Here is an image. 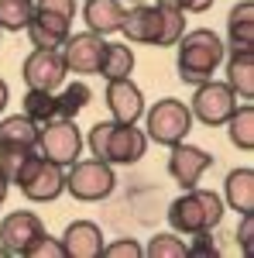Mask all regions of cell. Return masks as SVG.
I'll return each instance as SVG.
<instances>
[{
  "mask_svg": "<svg viewBox=\"0 0 254 258\" xmlns=\"http://www.w3.org/2000/svg\"><path fill=\"white\" fill-rule=\"evenodd\" d=\"M148 258H186V241L176 234H155L144 248Z\"/></svg>",
  "mask_w": 254,
  "mask_h": 258,
  "instance_id": "27",
  "label": "cell"
},
{
  "mask_svg": "<svg viewBox=\"0 0 254 258\" xmlns=\"http://www.w3.org/2000/svg\"><path fill=\"white\" fill-rule=\"evenodd\" d=\"M24 117L35 120V127H48L62 120V107H59V97L52 90H28L24 93Z\"/></svg>",
  "mask_w": 254,
  "mask_h": 258,
  "instance_id": "21",
  "label": "cell"
},
{
  "mask_svg": "<svg viewBox=\"0 0 254 258\" xmlns=\"http://www.w3.org/2000/svg\"><path fill=\"white\" fill-rule=\"evenodd\" d=\"M210 165H213V155H206L203 148L186 145V141L172 145V155H168V176L176 179L182 189H193L196 182H199V176H203Z\"/></svg>",
  "mask_w": 254,
  "mask_h": 258,
  "instance_id": "14",
  "label": "cell"
},
{
  "mask_svg": "<svg viewBox=\"0 0 254 258\" xmlns=\"http://www.w3.org/2000/svg\"><path fill=\"white\" fill-rule=\"evenodd\" d=\"M103 255L107 258H141L144 255V248L137 244L134 238H124V241H114V244H103Z\"/></svg>",
  "mask_w": 254,
  "mask_h": 258,
  "instance_id": "30",
  "label": "cell"
},
{
  "mask_svg": "<svg viewBox=\"0 0 254 258\" xmlns=\"http://www.w3.org/2000/svg\"><path fill=\"white\" fill-rule=\"evenodd\" d=\"M97 73L107 83L110 80H127V76L134 73V52H131V45H114V41H107Z\"/></svg>",
  "mask_w": 254,
  "mask_h": 258,
  "instance_id": "22",
  "label": "cell"
},
{
  "mask_svg": "<svg viewBox=\"0 0 254 258\" xmlns=\"http://www.w3.org/2000/svg\"><path fill=\"white\" fill-rule=\"evenodd\" d=\"M103 35L97 31H82V35H69L62 41V59H65V69L69 73H79V76H93L100 69V55H103Z\"/></svg>",
  "mask_w": 254,
  "mask_h": 258,
  "instance_id": "12",
  "label": "cell"
},
{
  "mask_svg": "<svg viewBox=\"0 0 254 258\" xmlns=\"http://www.w3.org/2000/svg\"><path fill=\"white\" fill-rule=\"evenodd\" d=\"M55 97H59L62 117H76L79 110H86V103L93 100V90L82 80H76V83H69V86H62V93H55Z\"/></svg>",
  "mask_w": 254,
  "mask_h": 258,
  "instance_id": "26",
  "label": "cell"
},
{
  "mask_svg": "<svg viewBox=\"0 0 254 258\" xmlns=\"http://www.w3.org/2000/svg\"><path fill=\"white\" fill-rule=\"evenodd\" d=\"M7 189H11V182L0 176V207H4V200H7Z\"/></svg>",
  "mask_w": 254,
  "mask_h": 258,
  "instance_id": "36",
  "label": "cell"
},
{
  "mask_svg": "<svg viewBox=\"0 0 254 258\" xmlns=\"http://www.w3.org/2000/svg\"><path fill=\"white\" fill-rule=\"evenodd\" d=\"M82 21L97 35H114V31H120V21H124V4L120 0H86Z\"/></svg>",
  "mask_w": 254,
  "mask_h": 258,
  "instance_id": "19",
  "label": "cell"
},
{
  "mask_svg": "<svg viewBox=\"0 0 254 258\" xmlns=\"http://www.w3.org/2000/svg\"><path fill=\"white\" fill-rule=\"evenodd\" d=\"M65 59H62L59 48H35L24 66H21V76L28 83V90H59L62 83H65Z\"/></svg>",
  "mask_w": 254,
  "mask_h": 258,
  "instance_id": "11",
  "label": "cell"
},
{
  "mask_svg": "<svg viewBox=\"0 0 254 258\" xmlns=\"http://www.w3.org/2000/svg\"><path fill=\"white\" fill-rule=\"evenodd\" d=\"M31 152L35 148H7V145H0V176L7 182H14L21 176V169H24V162L31 159Z\"/></svg>",
  "mask_w": 254,
  "mask_h": 258,
  "instance_id": "28",
  "label": "cell"
},
{
  "mask_svg": "<svg viewBox=\"0 0 254 258\" xmlns=\"http://www.w3.org/2000/svg\"><path fill=\"white\" fill-rule=\"evenodd\" d=\"M144 124H148V141L172 148L179 141H186V135L193 131V110L176 97L158 100L151 110H144Z\"/></svg>",
  "mask_w": 254,
  "mask_h": 258,
  "instance_id": "6",
  "label": "cell"
},
{
  "mask_svg": "<svg viewBox=\"0 0 254 258\" xmlns=\"http://www.w3.org/2000/svg\"><path fill=\"white\" fill-rule=\"evenodd\" d=\"M24 255H28V258H65V248H62L59 238H48V231H45V234H41Z\"/></svg>",
  "mask_w": 254,
  "mask_h": 258,
  "instance_id": "29",
  "label": "cell"
},
{
  "mask_svg": "<svg viewBox=\"0 0 254 258\" xmlns=\"http://www.w3.org/2000/svg\"><path fill=\"white\" fill-rule=\"evenodd\" d=\"M223 220V200L216 197L213 189H186L179 200H172L168 207V224L176 234H203V231H213Z\"/></svg>",
  "mask_w": 254,
  "mask_h": 258,
  "instance_id": "4",
  "label": "cell"
},
{
  "mask_svg": "<svg viewBox=\"0 0 254 258\" xmlns=\"http://www.w3.org/2000/svg\"><path fill=\"white\" fill-rule=\"evenodd\" d=\"M103 231L93 220H72L62 234V248L65 258H100L103 255Z\"/></svg>",
  "mask_w": 254,
  "mask_h": 258,
  "instance_id": "16",
  "label": "cell"
},
{
  "mask_svg": "<svg viewBox=\"0 0 254 258\" xmlns=\"http://www.w3.org/2000/svg\"><path fill=\"white\" fill-rule=\"evenodd\" d=\"M176 45H179V62H176L179 80L193 83V86L213 80V73L220 69V62H223V48H227L220 41V35L210 31V28L182 31V38Z\"/></svg>",
  "mask_w": 254,
  "mask_h": 258,
  "instance_id": "2",
  "label": "cell"
},
{
  "mask_svg": "<svg viewBox=\"0 0 254 258\" xmlns=\"http://www.w3.org/2000/svg\"><path fill=\"white\" fill-rule=\"evenodd\" d=\"M227 38H230V52H244L254 48V4L240 0L227 14Z\"/></svg>",
  "mask_w": 254,
  "mask_h": 258,
  "instance_id": "18",
  "label": "cell"
},
{
  "mask_svg": "<svg viewBox=\"0 0 254 258\" xmlns=\"http://www.w3.org/2000/svg\"><path fill=\"white\" fill-rule=\"evenodd\" d=\"M186 255H193V258H216L220 251H216L210 231H203V234H193V244H186Z\"/></svg>",
  "mask_w": 254,
  "mask_h": 258,
  "instance_id": "31",
  "label": "cell"
},
{
  "mask_svg": "<svg viewBox=\"0 0 254 258\" xmlns=\"http://www.w3.org/2000/svg\"><path fill=\"white\" fill-rule=\"evenodd\" d=\"M35 152L45 155V159H52L62 169H69L79 159V152H82V135L76 127V117H62L55 124H48V127H41Z\"/></svg>",
  "mask_w": 254,
  "mask_h": 258,
  "instance_id": "9",
  "label": "cell"
},
{
  "mask_svg": "<svg viewBox=\"0 0 254 258\" xmlns=\"http://www.w3.org/2000/svg\"><path fill=\"white\" fill-rule=\"evenodd\" d=\"M90 152L93 159H103L110 165H134L148 152V135L137 131L134 124H120V120H97L90 127Z\"/></svg>",
  "mask_w": 254,
  "mask_h": 258,
  "instance_id": "3",
  "label": "cell"
},
{
  "mask_svg": "<svg viewBox=\"0 0 254 258\" xmlns=\"http://www.w3.org/2000/svg\"><path fill=\"white\" fill-rule=\"evenodd\" d=\"M227 135H230V141L237 148H244V152L254 148V107L251 103L237 107L234 114L227 117Z\"/></svg>",
  "mask_w": 254,
  "mask_h": 258,
  "instance_id": "24",
  "label": "cell"
},
{
  "mask_svg": "<svg viewBox=\"0 0 254 258\" xmlns=\"http://www.w3.org/2000/svg\"><path fill=\"white\" fill-rule=\"evenodd\" d=\"M107 107H110V117L120 120V124H137L144 117V97L137 90L131 76L127 80H110L107 83Z\"/></svg>",
  "mask_w": 254,
  "mask_h": 258,
  "instance_id": "15",
  "label": "cell"
},
{
  "mask_svg": "<svg viewBox=\"0 0 254 258\" xmlns=\"http://www.w3.org/2000/svg\"><path fill=\"white\" fill-rule=\"evenodd\" d=\"M14 186L31 203H52V200H59L65 193V169L55 165L52 159L38 155V152H31V159L24 162V169L14 179Z\"/></svg>",
  "mask_w": 254,
  "mask_h": 258,
  "instance_id": "7",
  "label": "cell"
},
{
  "mask_svg": "<svg viewBox=\"0 0 254 258\" xmlns=\"http://www.w3.org/2000/svg\"><path fill=\"white\" fill-rule=\"evenodd\" d=\"M0 35H4V31H0Z\"/></svg>",
  "mask_w": 254,
  "mask_h": 258,
  "instance_id": "39",
  "label": "cell"
},
{
  "mask_svg": "<svg viewBox=\"0 0 254 258\" xmlns=\"http://www.w3.org/2000/svg\"><path fill=\"white\" fill-rule=\"evenodd\" d=\"M223 200L237 214H251L254 210V169H234L223 179Z\"/></svg>",
  "mask_w": 254,
  "mask_h": 258,
  "instance_id": "17",
  "label": "cell"
},
{
  "mask_svg": "<svg viewBox=\"0 0 254 258\" xmlns=\"http://www.w3.org/2000/svg\"><path fill=\"white\" fill-rule=\"evenodd\" d=\"M240 231H237V241H240V251L244 255H254V210L251 214H240Z\"/></svg>",
  "mask_w": 254,
  "mask_h": 258,
  "instance_id": "32",
  "label": "cell"
},
{
  "mask_svg": "<svg viewBox=\"0 0 254 258\" xmlns=\"http://www.w3.org/2000/svg\"><path fill=\"white\" fill-rule=\"evenodd\" d=\"M41 234H45V224L31 210H14V214H7V217L0 220V244L11 255H24Z\"/></svg>",
  "mask_w": 254,
  "mask_h": 258,
  "instance_id": "13",
  "label": "cell"
},
{
  "mask_svg": "<svg viewBox=\"0 0 254 258\" xmlns=\"http://www.w3.org/2000/svg\"><path fill=\"white\" fill-rule=\"evenodd\" d=\"M127 4H144V0H127Z\"/></svg>",
  "mask_w": 254,
  "mask_h": 258,
  "instance_id": "38",
  "label": "cell"
},
{
  "mask_svg": "<svg viewBox=\"0 0 254 258\" xmlns=\"http://www.w3.org/2000/svg\"><path fill=\"white\" fill-rule=\"evenodd\" d=\"M114 186H117L114 169L103 159H76L69 165V172H65V189L76 200H82V203L107 200L114 193Z\"/></svg>",
  "mask_w": 254,
  "mask_h": 258,
  "instance_id": "8",
  "label": "cell"
},
{
  "mask_svg": "<svg viewBox=\"0 0 254 258\" xmlns=\"http://www.w3.org/2000/svg\"><path fill=\"white\" fill-rule=\"evenodd\" d=\"M0 255H11V251H7V248H4V244H0Z\"/></svg>",
  "mask_w": 254,
  "mask_h": 258,
  "instance_id": "37",
  "label": "cell"
},
{
  "mask_svg": "<svg viewBox=\"0 0 254 258\" xmlns=\"http://www.w3.org/2000/svg\"><path fill=\"white\" fill-rule=\"evenodd\" d=\"M120 31L134 45L168 48L182 38L186 18H182V11H168V7H158V4H134V11H124Z\"/></svg>",
  "mask_w": 254,
  "mask_h": 258,
  "instance_id": "1",
  "label": "cell"
},
{
  "mask_svg": "<svg viewBox=\"0 0 254 258\" xmlns=\"http://www.w3.org/2000/svg\"><path fill=\"white\" fill-rule=\"evenodd\" d=\"M7 97H11V90H7V83L0 80V110H4V107H7Z\"/></svg>",
  "mask_w": 254,
  "mask_h": 258,
  "instance_id": "35",
  "label": "cell"
},
{
  "mask_svg": "<svg viewBox=\"0 0 254 258\" xmlns=\"http://www.w3.org/2000/svg\"><path fill=\"white\" fill-rule=\"evenodd\" d=\"M193 117L203 120L206 127H220L227 124V117L237 110V93L227 86V83H216V80H206L196 86V97H193Z\"/></svg>",
  "mask_w": 254,
  "mask_h": 258,
  "instance_id": "10",
  "label": "cell"
},
{
  "mask_svg": "<svg viewBox=\"0 0 254 258\" xmlns=\"http://www.w3.org/2000/svg\"><path fill=\"white\" fill-rule=\"evenodd\" d=\"M35 0H0V31H24Z\"/></svg>",
  "mask_w": 254,
  "mask_h": 258,
  "instance_id": "25",
  "label": "cell"
},
{
  "mask_svg": "<svg viewBox=\"0 0 254 258\" xmlns=\"http://www.w3.org/2000/svg\"><path fill=\"white\" fill-rule=\"evenodd\" d=\"M0 145L7 148H35L38 145V127L24 114H11L0 120Z\"/></svg>",
  "mask_w": 254,
  "mask_h": 258,
  "instance_id": "23",
  "label": "cell"
},
{
  "mask_svg": "<svg viewBox=\"0 0 254 258\" xmlns=\"http://www.w3.org/2000/svg\"><path fill=\"white\" fill-rule=\"evenodd\" d=\"M213 7V0H186V11L189 14H203V11H210Z\"/></svg>",
  "mask_w": 254,
  "mask_h": 258,
  "instance_id": "33",
  "label": "cell"
},
{
  "mask_svg": "<svg viewBox=\"0 0 254 258\" xmlns=\"http://www.w3.org/2000/svg\"><path fill=\"white\" fill-rule=\"evenodd\" d=\"M227 86L240 100H254V48L230 52V59H227Z\"/></svg>",
  "mask_w": 254,
  "mask_h": 258,
  "instance_id": "20",
  "label": "cell"
},
{
  "mask_svg": "<svg viewBox=\"0 0 254 258\" xmlns=\"http://www.w3.org/2000/svg\"><path fill=\"white\" fill-rule=\"evenodd\" d=\"M158 7H168V11H182L186 14V0H155Z\"/></svg>",
  "mask_w": 254,
  "mask_h": 258,
  "instance_id": "34",
  "label": "cell"
},
{
  "mask_svg": "<svg viewBox=\"0 0 254 258\" xmlns=\"http://www.w3.org/2000/svg\"><path fill=\"white\" fill-rule=\"evenodd\" d=\"M72 18H76V0H35L24 31L35 48H62V41L72 31Z\"/></svg>",
  "mask_w": 254,
  "mask_h": 258,
  "instance_id": "5",
  "label": "cell"
}]
</instances>
